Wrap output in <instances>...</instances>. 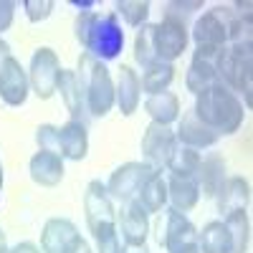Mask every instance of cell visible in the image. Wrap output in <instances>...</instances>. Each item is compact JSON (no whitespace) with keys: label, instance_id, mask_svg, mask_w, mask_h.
Wrapping results in <instances>:
<instances>
[{"label":"cell","instance_id":"obj_1","mask_svg":"<svg viewBox=\"0 0 253 253\" xmlns=\"http://www.w3.org/2000/svg\"><path fill=\"white\" fill-rule=\"evenodd\" d=\"M193 112L198 114V119L203 124H208L220 137L238 132L243 126V117H246L243 101L230 89H225L223 84H213L205 91L195 94Z\"/></svg>","mask_w":253,"mask_h":253},{"label":"cell","instance_id":"obj_2","mask_svg":"<svg viewBox=\"0 0 253 253\" xmlns=\"http://www.w3.org/2000/svg\"><path fill=\"white\" fill-rule=\"evenodd\" d=\"M76 79L86 112L91 117H107L114 107V81L109 76V69L91 53H81L76 63Z\"/></svg>","mask_w":253,"mask_h":253},{"label":"cell","instance_id":"obj_3","mask_svg":"<svg viewBox=\"0 0 253 253\" xmlns=\"http://www.w3.org/2000/svg\"><path fill=\"white\" fill-rule=\"evenodd\" d=\"M84 213H86V225L91 230L94 241L117 233V210L114 203L107 193V185H101L99 180H91L84 193Z\"/></svg>","mask_w":253,"mask_h":253},{"label":"cell","instance_id":"obj_4","mask_svg":"<svg viewBox=\"0 0 253 253\" xmlns=\"http://www.w3.org/2000/svg\"><path fill=\"white\" fill-rule=\"evenodd\" d=\"M155 236H157V243L167 253H172L175 248L185 243H198V228L180 210L162 208V213L157 215V223H155Z\"/></svg>","mask_w":253,"mask_h":253},{"label":"cell","instance_id":"obj_5","mask_svg":"<svg viewBox=\"0 0 253 253\" xmlns=\"http://www.w3.org/2000/svg\"><path fill=\"white\" fill-rule=\"evenodd\" d=\"M157 170H152L147 162H124L112 172L109 182H107V193L112 200L117 203H129L137 200L139 190L144 187V182L150 180Z\"/></svg>","mask_w":253,"mask_h":253},{"label":"cell","instance_id":"obj_6","mask_svg":"<svg viewBox=\"0 0 253 253\" xmlns=\"http://www.w3.org/2000/svg\"><path fill=\"white\" fill-rule=\"evenodd\" d=\"M61 74V61L58 53L48 46H41L31 56V66H28V81H31V91L38 99H51L56 94V84Z\"/></svg>","mask_w":253,"mask_h":253},{"label":"cell","instance_id":"obj_7","mask_svg":"<svg viewBox=\"0 0 253 253\" xmlns=\"http://www.w3.org/2000/svg\"><path fill=\"white\" fill-rule=\"evenodd\" d=\"M175 144H177V139H175V132L170 129V126L150 122L144 134H142V157L152 170L160 172V170L167 167V160H170Z\"/></svg>","mask_w":253,"mask_h":253},{"label":"cell","instance_id":"obj_8","mask_svg":"<svg viewBox=\"0 0 253 253\" xmlns=\"http://www.w3.org/2000/svg\"><path fill=\"white\" fill-rule=\"evenodd\" d=\"M220 56V48L215 46H198L193 53V61H190V69L185 74V86L190 94H200L208 86L218 84L215 76V61Z\"/></svg>","mask_w":253,"mask_h":253},{"label":"cell","instance_id":"obj_9","mask_svg":"<svg viewBox=\"0 0 253 253\" xmlns=\"http://www.w3.org/2000/svg\"><path fill=\"white\" fill-rule=\"evenodd\" d=\"M117 230L124 246H144L147 236H150V215L147 210L137 203L129 200L117 213Z\"/></svg>","mask_w":253,"mask_h":253},{"label":"cell","instance_id":"obj_10","mask_svg":"<svg viewBox=\"0 0 253 253\" xmlns=\"http://www.w3.org/2000/svg\"><path fill=\"white\" fill-rule=\"evenodd\" d=\"M187 41H190V28L177 26L172 20H162L155 26V48L157 58L165 63L177 61L187 51Z\"/></svg>","mask_w":253,"mask_h":253},{"label":"cell","instance_id":"obj_11","mask_svg":"<svg viewBox=\"0 0 253 253\" xmlns=\"http://www.w3.org/2000/svg\"><path fill=\"white\" fill-rule=\"evenodd\" d=\"M175 139H177V144H185L190 150H205V147L218 144L220 134L213 132L208 124H203L193 109H185V112H180V119H177Z\"/></svg>","mask_w":253,"mask_h":253},{"label":"cell","instance_id":"obj_12","mask_svg":"<svg viewBox=\"0 0 253 253\" xmlns=\"http://www.w3.org/2000/svg\"><path fill=\"white\" fill-rule=\"evenodd\" d=\"M31 91V81H28V69L20 66V61L15 56L8 58L3 74H0V99L8 107H23Z\"/></svg>","mask_w":253,"mask_h":253},{"label":"cell","instance_id":"obj_13","mask_svg":"<svg viewBox=\"0 0 253 253\" xmlns=\"http://www.w3.org/2000/svg\"><path fill=\"white\" fill-rule=\"evenodd\" d=\"M124 43V33L122 28L117 26V18L114 15H101L99 23H96V31L91 36V46L86 53H91L94 58L101 56V58H114L119 53Z\"/></svg>","mask_w":253,"mask_h":253},{"label":"cell","instance_id":"obj_14","mask_svg":"<svg viewBox=\"0 0 253 253\" xmlns=\"http://www.w3.org/2000/svg\"><path fill=\"white\" fill-rule=\"evenodd\" d=\"M79 228L69 218H51L41 230V251L43 253H66L79 238Z\"/></svg>","mask_w":253,"mask_h":253},{"label":"cell","instance_id":"obj_15","mask_svg":"<svg viewBox=\"0 0 253 253\" xmlns=\"http://www.w3.org/2000/svg\"><path fill=\"white\" fill-rule=\"evenodd\" d=\"M58 155L63 160H74L81 162L89 155V132L86 124L69 119L63 126H58Z\"/></svg>","mask_w":253,"mask_h":253},{"label":"cell","instance_id":"obj_16","mask_svg":"<svg viewBox=\"0 0 253 253\" xmlns=\"http://www.w3.org/2000/svg\"><path fill=\"white\" fill-rule=\"evenodd\" d=\"M142 101V84H139V76L132 66H124L119 69V76H117V84H114V104L119 107V112L124 117H132Z\"/></svg>","mask_w":253,"mask_h":253},{"label":"cell","instance_id":"obj_17","mask_svg":"<svg viewBox=\"0 0 253 253\" xmlns=\"http://www.w3.org/2000/svg\"><path fill=\"white\" fill-rule=\"evenodd\" d=\"M28 172L31 180L41 187H56L63 180V157L56 152H46V150H38L31 162H28Z\"/></svg>","mask_w":253,"mask_h":253},{"label":"cell","instance_id":"obj_18","mask_svg":"<svg viewBox=\"0 0 253 253\" xmlns=\"http://www.w3.org/2000/svg\"><path fill=\"white\" fill-rule=\"evenodd\" d=\"M225 180H228V167H225L223 155L210 152L208 157H203V162H200V172H198L200 195L208 198V200H215L218 190L223 187Z\"/></svg>","mask_w":253,"mask_h":253},{"label":"cell","instance_id":"obj_19","mask_svg":"<svg viewBox=\"0 0 253 253\" xmlns=\"http://www.w3.org/2000/svg\"><path fill=\"white\" fill-rule=\"evenodd\" d=\"M218 210L223 213V218L228 213H233V210H246L248 203H251V185L246 177L236 175V177H228L223 182V187L218 190Z\"/></svg>","mask_w":253,"mask_h":253},{"label":"cell","instance_id":"obj_20","mask_svg":"<svg viewBox=\"0 0 253 253\" xmlns=\"http://www.w3.org/2000/svg\"><path fill=\"white\" fill-rule=\"evenodd\" d=\"M190 36H193L195 46H215V48L228 46L225 26H223V20L218 18L215 10L203 13V15L195 20V26H193V31H190Z\"/></svg>","mask_w":253,"mask_h":253},{"label":"cell","instance_id":"obj_21","mask_svg":"<svg viewBox=\"0 0 253 253\" xmlns=\"http://www.w3.org/2000/svg\"><path fill=\"white\" fill-rule=\"evenodd\" d=\"M167 182V203L170 208L180 210V213H187L193 210L200 200V187H198V180H187V177H175L170 175Z\"/></svg>","mask_w":253,"mask_h":253},{"label":"cell","instance_id":"obj_22","mask_svg":"<svg viewBox=\"0 0 253 253\" xmlns=\"http://www.w3.org/2000/svg\"><path fill=\"white\" fill-rule=\"evenodd\" d=\"M56 91L61 94L63 107H66V112L71 114V119L81 122V114L86 112V107H84V94H81V86H79L76 71H71V69H61V74H58V84H56Z\"/></svg>","mask_w":253,"mask_h":253},{"label":"cell","instance_id":"obj_23","mask_svg":"<svg viewBox=\"0 0 253 253\" xmlns=\"http://www.w3.org/2000/svg\"><path fill=\"white\" fill-rule=\"evenodd\" d=\"M144 112L152 117V122L170 126L172 122L180 119V112H182V109H180V99H177V94H172V91H162V94L147 96V101H144Z\"/></svg>","mask_w":253,"mask_h":253},{"label":"cell","instance_id":"obj_24","mask_svg":"<svg viewBox=\"0 0 253 253\" xmlns=\"http://www.w3.org/2000/svg\"><path fill=\"white\" fill-rule=\"evenodd\" d=\"M225 228H228V238H230V246H228V253H248V246H251V218L246 210H233L223 218Z\"/></svg>","mask_w":253,"mask_h":253},{"label":"cell","instance_id":"obj_25","mask_svg":"<svg viewBox=\"0 0 253 253\" xmlns=\"http://www.w3.org/2000/svg\"><path fill=\"white\" fill-rule=\"evenodd\" d=\"M200 162H203V155L198 150H190V147H185V144H175L170 160H167V170H170V175H175V177L198 180Z\"/></svg>","mask_w":253,"mask_h":253},{"label":"cell","instance_id":"obj_26","mask_svg":"<svg viewBox=\"0 0 253 253\" xmlns=\"http://www.w3.org/2000/svg\"><path fill=\"white\" fill-rule=\"evenodd\" d=\"M172 81H175V63H165V61H157V63H152V66H147L142 79H139L142 91L147 96L167 91Z\"/></svg>","mask_w":253,"mask_h":253},{"label":"cell","instance_id":"obj_27","mask_svg":"<svg viewBox=\"0 0 253 253\" xmlns=\"http://www.w3.org/2000/svg\"><path fill=\"white\" fill-rule=\"evenodd\" d=\"M230 238H228V228L223 220H210L203 225L198 233V248L200 253H228Z\"/></svg>","mask_w":253,"mask_h":253},{"label":"cell","instance_id":"obj_28","mask_svg":"<svg viewBox=\"0 0 253 253\" xmlns=\"http://www.w3.org/2000/svg\"><path fill=\"white\" fill-rule=\"evenodd\" d=\"M137 203L147 210V215L160 213V210L167 205V182L162 180L160 172H155L150 180L144 182V187L139 190V195H137Z\"/></svg>","mask_w":253,"mask_h":253},{"label":"cell","instance_id":"obj_29","mask_svg":"<svg viewBox=\"0 0 253 253\" xmlns=\"http://www.w3.org/2000/svg\"><path fill=\"white\" fill-rule=\"evenodd\" d=\"M134 61L142 69L157 63V48H155V23H144L134 36Z\"/></svg>","mask_w":253,"mask_h":253},{"label":"cell","instance_id":"obj_30","mask_svg":"<svg viewBox=\"0 0 253 253\" xmlns=\"http://www.w3.org/2000/svg\"><path fill=\"white\" fill-rule=\"evenodd\" d=\"M117 15L132 28H142L150 18V3L147 0H119Z\"/></svg>","mask_w":253,"mask_h":253},{"label":"cell","instance_id":"obj_31","mask_svg":"<svg viewBox=\"0 0 253 253\" xmlns=\"http://www.w3.org/2000/svg\"><path fill=\"white\" fill-rule=\"evenodd\" d=\"M203 8V0H193V3H182V0H172V3H165V18L162 20H172L177 26L190 28V18L195 10Z\"/></svg>","mask_w":253,"mask_h":253},{"label":"cell","instance_id":"obj_32","mask_svg":"<svg viewBox=\"0 0 253 253\" xmlns=\"http://www.w3.org/2000/svg\"><path fill=\"white\" fill-rule=\"evenodd\" d=\"M99 13H94V10H84V13H79L76 15V20H74V33H76V41L89 51V46H91V36H94V31H96V23H99Z\"/></svg>","mask_w":253,"mask_h":253},{"label":"cell","instance_id":"obj_33","mask_svg":"<svg viewBox=\"0 0 253 253\" xmlns=\"http://www.w3.org/2000/svg\"><path fill=\"white\" fill-rule=\"evenodd\" d=\"M36 144H38V150H46V152H56L58 155V126L41 124L36 129Z\"/></svg>","mask_w":253,"mask_h":253},{"label":"cell","instance_id":"obj_34","mask_svg":"<svg viewBox=\"0 0 253 253\" xmlns=\"http://www.w3.org/2000/svg\"><path fill=\"white\" fill-rule=\"evenodd\" d=\"M23 8L31 23H41V20H46L53 13L56 3L53 0H23Z\"/></svg>","mask_w":253,"mask_h":253},{"label":"cell","instance_id":"obj_35","mask_svg":"<svg viewBox=\"0 0 253 253\" xmlns=\"http://www.w3.org/2000/svg\"><path fill=\"white\" fill-rule=\"evenodd\" d=\"M122 248H124V243H122V238H119V230L96 241V251H99V253H122Z\"/></svg>","mask_w":253,"mask_h":253},{"label":"cell","instance_id":"obj_36","mask_svg":"<svg viewBox=\"0 0 253 253\" xmlns=\"http://www.w3.org/2000/svg\"><path fill=\"white\" fill-rule=\"evenodd\" d=\"M13 15H15V3L13 0H0V33H5L10 28Z\"/></svg>","mask_w":253,"mask_h":253},{"label":"cell","instance_id":"obj_37","mask_svg":"<svg viewBox=\"0 0 253 253\" xmlns=\"http://www.w3.org/2000/svg\"><path fill=\"white\" fill-rule=\"evenodd\" d=\"M66 253H94V251H91V246H89L86 241H84V238L79 236V238L71 243V248H69Z\"/></svg>","mask_w":253,"mask_h":253},{"label":"cell","instance_id":"obj_38","mask_svg":"<svg viewBox=\"0 0 253 253\" xmlns=\"http://www.w3.org/2000/svg\"><path fill=\"white\" fill-rule=\"evenodd\" d=\"M10 56H13V53H10L8 41H5V38H0V74H3V69H5V63H8Z\"/></svg>","mask_w":253,"mask_h":253},{"label":"cell","instance_id":"obj_39","mask_svg":"<svg viewBox=\"0 0 253 253\" xmlns=\"http://www.w3.org/2000/svg\"><path fill=\"white\" fill-rule=\"evenodd\" d=\"M10 253H41V248H38L36 243H31V241H23V243L13 246V248H10Z\"/></svg>","mask_w":253,"mask_h":253},{"label":"cell","instance_id":"obj_40","mask_svg":"<svg viewBox=\"0 0 253 253\" xmlns=\"http://www.w3.org/2000/svg\"><path fill=\"white\" fill-rule=\"evenodd\" d=\"M251 0H246V3H243V0H238V3H233V10L241 15V18H246V20H251Z\"/></svg>","mask_w":253,"mask_h":253},{"label":"cell","instance_id":"obj_41","mask_svg":"<svg viewBox=\"0 0 253 253\" xmlns=\"http://www.w3.org/2000/svg\"><path fill=\"white\" fill-rule=\"evenodd\" d=\"M172 253H200V248H198V243H185V246L175 248Z\"/></svg>","mask_w":253,"mask_h":253},{"label":"cell","instance_id":"obj_42","mask_svg":"<svg viewBox=\"0 0 253 253\" xmlns=\"http://www.w3.org/2000/svg\"><path fill=\"white\" fill-rule=\"evenodd\" d=\"M122 253H150V251H147V246H124Z\"/></svg>","mask_w":253,"mask_h":253},{"label":"cell","instance_id":"obj_43","mask_svg":"<svg viewBox=\"0 0 253 253\" xmlns=\"http://www.w3.org/2000/svg\"><path fill=\"white\" fill-rule=\"evenodd\" d=\"M0 248H5V233H3V228H0Z\"/></svg>","mask_w":253,"mask_h":253},{"label":"cell","instance_id":"obj_44","mask_svg":"<svg viewBox=\"0 0 253 253\" xmlns=\"http://www.w3.org/2000/svg\"><path fill=\"white\" fill-rule=\"evenodd\" d=\"M0 190H3V165H0Z\"/></svg>","mask_w":253,"mask_h":253},{"label":"cell","instance_id":"obj_45","mask_svg":"<svg viewBox=\"0 0 253 253\" xmlns=\"http://www.w3.org/2000/svg\"><path fill=\"white\" fill-rule=\"evenodd\" d=\"M0 253H10V248L5 246V248H0Z\"/></svg>","mask_w":253,"mask_h":253}]
</instances>
